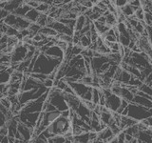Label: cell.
Returning a JSON list of instances; mask_svg holds the SVG:
<instances>
[{
  "label": "cell",
  "mask_w": 152,
  "mask_h": 143,
  "mask_svg": "<svg viewBox=\"0 0 152 143\" xmlns=\"http://www.w3.org/2000/svg\"><path fill=\"white\" fill-rule=\"evenodd\" d=\"M53 81H54V80H51V79H47V80L45 81V82H44V85L46 86L47 88H51L52 86L54 85Z\"/></svg>",
  "instance_id": "1"
}]
</instances>
